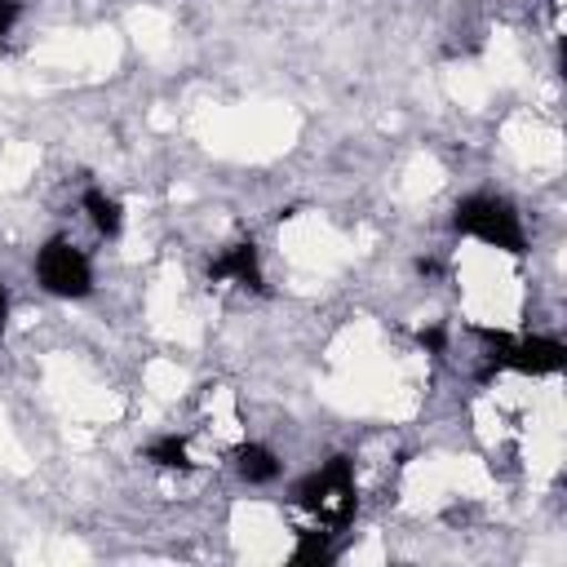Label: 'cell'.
<instances>
[{
  "label": "cell",
  "mask_w": 567,
  "mask_h": 567,
  "mask_svg": "<svg viewBox=\"0 0 567 567\" xmlns=\"http://www.w3.org/2000/svg\"><path fill=\"white\" fill-rule=\"evenodd\" d=\"M292 496H297L301 509L328 518L332 527H346L350 514H354V470H350V456H332L319 470H310L292 487Z\"/></svg>",
  "instance_id": "6da1fadb"
},
{
  "label": "cell",
  "mask_w": 567,
  "mask_h": 567,
  "mask_svg": "<svg viewBox=\"0 0 567 567\" xmlns=\"http://www.w3.org/2000/svg\"><path fill=\"white\" fill-rule=\"evenodd\" d=\"M452 226L461 235H474V239H483V244H492L501 252H514V257L527 248V235H523V221H518L514 204L509 199H496V195H470V199H461Z\"/></svg>",
  "instance_id": "7a4b0ae2"
},
{
  "label": "cell",
  "mask_w": 567,
  "mask_h": 567,
  "mask_svg": "<svg viewBox=\"0 0 567 567\" xmlns=\"http://www.w3.org/2000/svg\"><path fill=\"white\" fill-rule=\"evenodd\" d=\"M35 279L53 292V297H66V301H80L93 292V266L89 257L66 244V239H49L40 252H35Z\"/></svg>",
  "instance_id": "3957f363"
},
{
  "label": "cell",
  "mask_w": 567,
  "mask_h": 567,
  "mask_svg": "<svg viewBox=\"0 0 567 567\" xmlns=\"http://www.w3.org/2000/svg\"><path fill=\"white\" fill-rule=\"evenodd\" d=\"M487 346H492V368H514V372H527V377H549L567 363V350L563 341L554 337H532V341H509L505 332H483Z\"/></svg>",
  "instance_id": "277c9868"
},
{
  "label": "cell",
  "mask_w": 567,
  "mask_h": 567,
  "mask_svg": "<svg viewBox=\"0 0 567 567\" xmlns=\"http://www.w3.org/2000/svg\"><path fill=\"white\" fill-rule=\"evenodd\" d=\"M208 275H213V279H235V284H244V288H261L257 248H252V244H230L217 261H208Z\"/></svg>",
  "instance_id": "5b68a950"
},
{
  "label": "cell",
  "mask_w": 567,
  "mask_h": 567,
  "mask_svg": "<svg viewBox=\"0 0 567 567\" xmlns=\"http://www.w3.org/2000/svg\"><path fill=\"white\" fill-rule=\"evenodd\" d=\"M235 470L244 483H275L279 478V456L266 443H244L235 452Z\"/></svg>",
  "instance_id": "8992f818"
},
{
  "label": "cell",
  "mask_w": 567,
  "mask_h": 567,
  "mask_svg": "<svg viewBox=\"0 0 567 567\" xmlns=\"http://www.w3.org/2000/svg\"><path fill=\"white\" fill-rule=\"evenodd\" d=\"M84 213H89L93 230H97V235H106V239H115V235H120V226H124L120 204H115L106 190H97V186H89V190H84Z\"/></svg>",
  "instance_id": "52a82bcc"
},
{
  "label": "cell",
  "mask_w": 567,
  "mask_h": 567,
  "mask_svg": "<svg viewBox=\"0 0 567 567\" xmlns=\"http://www.w3.org/2000/svg\"><path fill=\"white\" fill-rule=\"evenodd\" d=\"M146 461L159 465V470H190V456H186V439L177 434H164L155 443H146Z\"/></svg>",
  "instance_id": "ba28073f"
},
{
  "label": "cell",
  "mask_w": 567,
  "mask_h": 567,
  "mask_svg": "<svg viewBox=\"0 0 567 567\" xmlns=\"http://www.w3.org/2000/svg\"><path fill=\"white\" fill-rule=\"evenodd\" d=\"M328 558H332L328 532H301V540H297V549H292V563L306 567V563H328Z\"/></svg>",
  "instance_id": "9c48e42d"
},
{
  "label": "cell",
  "mask_w": 567,
  "mask_h": 567,
  "mask_svg": "<svg viewBox=\"0 0 567 567\" xmlns=\"http://www.w3.org/2000/svg\"><path fill=\"white\" fill-rule=\"evenodd\" d=\"M18 13H22L18 0H0V35H9V27L18 22Z\"/></svg>",
  "instance_id": "30bf717a"
},
{
  "label": "cell",
  "mask_w": 567,
  "mask_h": 567,
  "mask_svg": "<svg viewBox=\"0 0 567 567\" xmlns=\"http://www.w3.org/2000/svg\"><path fill=\"white\" fill-rule=\"evenodd\" d=\"M416 341H421V346H425V350H434V354H439V350H443V341H447V337H443V328H421V332H416Z\"/></svg>",
  "instance_id": "8fae6325"
},
{
  "label": "cell",
  "mask_w": 567,
  "mask_h": 567,
  "mask_svg": "<svg viewBox=\"0 0 567 567\" xmlns=\"http://www.w3.org/2000/svg\"><path fill=\"white\" fill-rule=\"evenodd\" d=\"M4 315H9V297H4V288H0V323H4Z\"/></svg>",
  "instance_id": "7c38bea8"
}]
</instances>
